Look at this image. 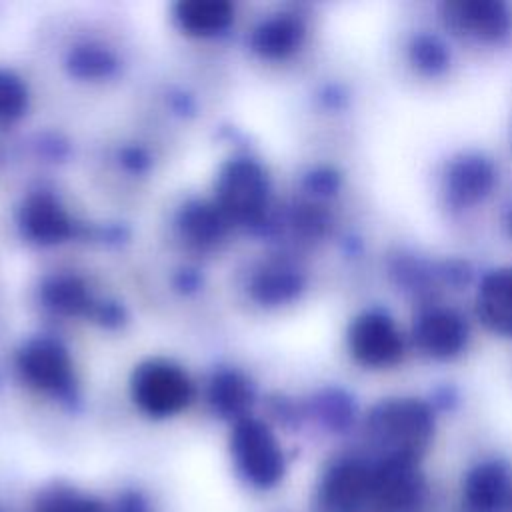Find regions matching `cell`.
<instances>
[{
    "label": "cell",
    "instance_id": "cell-1",
    "mask_svg": "<svg viewBox=\"0 0 512 512\" xmlns=\"http://www.w3.org/2000/svg\"><path fill=\"white\" fill-rule=\"evenodd\" d=\"M370 436L388 456L416 460L434 434L432 408L418 398H388L368 416Z\"/></svg>",
    "mask_w": 512,
    "mask_h": 512
},
{
    "label": "cell",
    "instance_id": "cell-2",
    "mask_svg": "<svg viewBox=\"0 0 512 512\" xmlns=\"http://www.w3.org/2000/svg\"><path fill=\"white\" fill-rule=\"evenodd\" d=\"M240 474L256 488H272L284 476V454L272 430L256 418H240L230 438Z\"/></svg>",
    "mask_w": 512,
    "mask_h": 512
},
{
    "label": "cell",
    "instance_id": "cell-3",
    "mask_svg": "<svg viewBox=\"0 0 512 512\" xmlns=\"http://www.w3.org/2000/svg\"><path fill=\"white\" fill-rule=\"evenodd\" d=\"M132 398L148 416H172L188 406L192 382L180 366L168 360H148L134 370Z\"/></svg>",
    "mask_w": 512,
    "mask_h": 512
},
{
    "label": "cell",
    "instance_id": "cell-4",
    "mask_svg": "<svg viewBox=\"0 0 512 512\" xmlns=\"http://www.w3.org/2000/svg\"><path fill=\"white\" fill-rule=\"evenodd\" d=\"M348 350L364 368H390L404 356V338L386 312L372 308L352 320L348 328Z\"/></svg>",
    "mask_w": 512,
    "mask_h": 512
},
{
    "label": "cell",
    "instance_id": "cell-5",
    "mask_svg": "<svg viewBox=\"0 0 512 512\" xmlns=\"http://www.w3.org/2000/svg\"><path fill=\"white\" fill-rule=\"evenodd\" d=\"M218 210L238 222L258 220L268 204V180L252 160L230 162L216 184Z\"/></svg>",
    "mask_w": 512,
    "mask_h": 512
},
{
    "label": "cell",
    "instance_id": "cell-6",
    "mask_svg": "<svg viewBox=\"0 0 512 512\" xmlns=\"http://www.w3.org/2000/svg\"><path fill=\"white\" fill-rule=\"evenodd\" d=\"M440 10L444 24L462 36L498 42L512 32V8L502 0H452Z\"/></svg>",
    "mask_w": 512,
    "mask_h": 512
},
{
    "label": "cell",
    "instance_id": "cell-7",
    "mask_svg": "<svg viewBox=\"0 0 512 512\" xmlns=\"http://www.w3.org/2000/svg\"><path fill=\"white\" fill-rule=\"evenodd\" d=\"M412 336L418 350L428 358L452 360L466 350L470 326L460 312L434 306L418 314Z\"/></svg>",
    "mask_w": 512,
    "mask_h": 512
},
{
    "label": "cell",
    "instance_id": "cell-8",
    "mask_svg": "<svg viewBox=\"0 0 512 512\" xmlns=\"http://www.w3.org/2000/svg\"><path fill=\"white\" fill-rule=\"evenodd\" d=\"M496 182L494 162L480 152H464L452 158L444 172V190L448 202L456 208H468L486 200Z\"/></svg>",
    "mask_w": 512,
    "mask_h": 512
},
{
    "label": "cell",
    "instance_id": "cell-9",
    "mask_svg": "<svg viewBox=\"0 0 512 512\" xmlns=\"http://www.w3.org/2000/svg\"><path fill=\"white\" fill-rule=\"evenodd\" d=\"M18 370L30 386L46 392H60L72 380L68 352L50 338L28 342L18 354Z\"/></svg>",
    "mask_w": 512,
    "mask_h": 512
},
{
    "label": "cell",
    "instance_id": "cell-10",
    "mask_svg": "<svg viewBox=\"0 0 512 512\" xmlns=\"http://www.w3.org/2000/svg\"><path fill=\"white\" fill-rule=\"evenodd\" d=\"M372 498L396 512L412 510L422 498V478L416 470V460L384 458L372 470Z\"/></svg>",
    "mask_w": 512,
    "mask_h": 512
},
{
    "label": "cell",
    "instance_id": "cell-11",
    "mask_svg": "<svg viewBox=\"0 0 512 512\" xmlns=\"http://www.w3.org/2000/svg\"><path fill=\"white\" fill-rule=\"evenodd\" d=\"M476 314L494 334L512 336V268H496L482 276Z\"/></svg>",
    "mask_w": 512,
    "mask_h": 512
},
{
    "label": "cell",
    "instance_id": "cell-12",
    "mask_svg": "<svg viewBox=\"0 0 512 512\" xmlns=\"http://www.w3.org/2000/svg\"><path fill=\"white\" fill-rule=\"evenodd\" d=\"M20 224L36 242L54 244L62 242L72 232V222L60 202L50 194L28 196L20 210Z\"/></svg>",
    "mask_w": 512,
    "mask_h": 512
},
{
    "label": "cell",
    "instance_id": "cell-13",
    "mask_svg": "<svg viewBox=\"0 0 512 512\" xmlns=\"http://www.w3.org/2000/svg\"><path fill=\"white\" fill-rule=\"evenodd\" d=\"M324 502L336 510H350L372 496V470L360 462L336 464L322 486Z\"/></svg>",
    "mask_w": 512,
    "mask_h": 512
},
{
    "label": "cell",
    "instance_id": "cell-14",
    "mask_svg": "<svg viewBox=\"0 0 512 512\" xmlns=\"http://www.w3.org/2000/svg\"><path fill=\"white\" fill-rule=\"evenodd\" d=\"M508 494V472L498 462L476 466L464 486V498L470 512H494Z\"/></svg>",
    "mask_w": 512,
    "mask_h": 512
},
{
    "label": "cell",
    "instance_id": "cell-15",
    "mask_svg": "<svg viewBox=\"0 0 512 512\" xmlns=\"http://www.w3.org/2000/svg\"><path fill=\"white\" fill-rule=\"evenodd\" d=\"M304 40V24L290 14H278L264 20L252 36V46L266 58H286L300 48Z\"/></svg>",
    "mask_w": 512,
    "mask_h": 512
},
{
    "label": "cell",
    "instance_id": "cell-16",
    "mask_svg": "<svg viewBox=\"0 0 512 512\" xmlns=\"http://www.w3.org/2000/svg\"><path fill=\"white\" fill-rule=\"evenodd\" d=\"M174 18L186 34L212 36L232 22L234 8L224 0H186L176 4Z\"/></svg>",
    "mask_w": 512,
    "mask_h": 512
},
{
    "label": "cell",
    "instance_id": "cell-17",
    "mask_svg": "<svg viewBox=\"0 0 512 512\" xmlns=\"http://www.w3.org/2000/svg\"><path fill=\"white\" fill-rule=\"evenodd\" d=\"M410 64L424 76H440L450 66V50L446 42L432 32H418L408 44Z\"/></svg>",
    "mask_w": 512,
    "mask_h": 512
},
{
    "label": "cell",
    "instance_id": "cell-18",
    "mask_svg": "<svg viewBox=\"0 0 512 512\" xmlns=\"http://www.w3.org/2000/svg\"><path fill=\"white\" fill-rule=\"evenodd\" d=\"M222 212L212 210L208 206H190L182 214V228L184 232L198 244H208L220 238L222 226Z\"/></svg>",
    "mask_w": 512,
    "mask_h": 512
},
{
    "label": "cell",
    "instance_id": "cell-19",
    "mask_svg": "<svg viewBox=\"0 0 512 512\" xmlns=\"http://www.w3.org/2000/svg\"><path fill=\"white\" fill-rule=\"evenodd\" d=\"M212 404L224 412V414H238L250 398V392L246 388V382L238 378L236 374H220L212 382V392H210Z\"/></svg>",
    "mask_w": 512,
    "mask_h": 512
},
{
    "label": "cell",
    "instance_id": "cell-20",
    "mask_svg": "<svg viewBox=\"0 0 512 512\" xmlns=\"http://www.w3.org/2000/svg\"><path fill=\"white\" fill-rule=\"evenodd\" d=\"M28 104L24 82L10 70H0V128L16 122Z\"/></svg>",
    "mask_w": 512,
    "mask_h": 512
},
{
    "label": "cell",
    "instance_id": "cell-21",
    "mask_svg": "<svg viewBox=\"0 0 512 512\" xmlns=\"http://www.w3.org/2000/svg\"><path fill=\"white\" fill-rule=\"evenodd\" d=\"M256 290L260 292L262 300H270V302L290 300L302 290V276L292 268L266 270L260 276Z\"/></svg>",
    "mask_w": 512,
    "mask_h": 512
},
{
    "label": "cell",
    "instance_id": "cell-22",
    "mask_svg": "<svg viewBox=\"0 0 512 512\" xmlns=\"http://www.w3.org/2000/svg\"><path fill=\"white\" fill-rule=\"evenodd\" d=\"M34 512H104V508L92 496L74 490H54L38 500Z\"/></svg>",
    "mask_w": 512,
    "mask_h": 512
},
{
    "label": "cell",
    "instance_id": "cell-23",
    "mask_svg": "<svg viewBox=\"0 0 512 512\" xmlns=\"http://www.w3.org/2000/svg\"><path fill=\"white\" fill-rule=\"evenodd\" d=\"M46 298H48L50 306H54L56 310L68 312V314H76V312L84 310L90 302L84 286L74 278L54 280L46 288Z\"/></svg>",
    "mask_w": 512,
    "mask_h": 512
},
{
    "label": "cell",
    "instance_id": "cell-24",
    "mask_svg": "<svg viewBox=\"0 0 512 512\" xmlns=\"http://www.w3.org/2000/svg\"><path fill=\"white\" fill-rule=\"evenodd\" d=\"M72 68L82 76H96L106 74L112 68V58L100 48H80L72 60Z\"/></svg>",
    "mask_w": 512,
    "mask_h": 512
},
{
    "label": "cell",
    "instance_id": "cell-25",
    "mask_svg": "<svg viewBox=\"0 0 512 512\" xmlns=\"http://www.w3.org/2000/svg\"><path fill=\"white\" fill-rule=\"evenodd\" d=\"M324 412L328 418L336 424H346L354 416V402L352 398L342 390H330L320 400Z\"/></svg>",
    "mask_w": 512,
    "mask_h": 512
},
{
    "label": "cell",
    "instance_id": "cell-26",
    "mask_svg": "<svg viewBox=\"0 0 512 512\" xmlns=\"http://www.w3.org/2000/svg\"><path fill=\"white\" fill-rule=\"evenodd\" d=\"M308 186L312 188V192L328 196V194H334L338 190L340 176L334 170H316L314 174H310Z\"/></svg>",
    "mask_w": 512,
    "mask_h": 512
},
{
    "label": "cell",
    "instance_id": "cell-27",
    "mask_svg": "<svg viewBox=\"0 0 512 512\" xmlns=\"http://www.w3.org/2000/svg\"><path fill=\"white\" fill-rule=\"evenodd\" d=\"M506 226H508V230H510V234H512V204H510L508 210H506Z\"/></svg>",
    "mask_w": 512,
    "mask_h": 512
}]
</instances>
